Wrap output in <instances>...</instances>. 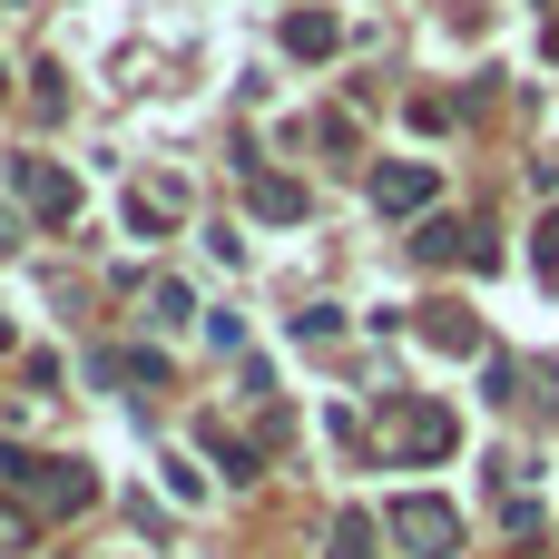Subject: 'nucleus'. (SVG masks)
<instances>
[{
  "label": "nucleus",
  "instance_id": "f257e3e1",
  "mask_svg": "<svg viewBox=\"0 0 559 559\" xmlns=\"http://www.w3.org/2000/svg\"><path fill=\"white\" fill-rule=\"evenodd\" d=\"M0 481L29 491L39 511H88V501H98V472H88L79 452H20V442H0Z\"/></svg>",
  "mask_w": 559,
  "mask_h": 559
},
{
  "label": "nucleus",
  "instance_id": "f03ea898",
  "mask_svg": "<svg viewBox=\"0 0 559 559\" xmlns=\"http://www.w3.org/2000/svg\"><path fill=\"white\" fill-rule=\"evenodd\" d=\"M383 531H393L403 550H423V559L462 550V511H452L442 491H403V501H383Z\"/></svg>",
  "mask_w": 559,
  "mask_h": 559
},
{
  "label": "nucleus",
  "instance_id": "7ed1b4c3",
  "mask_svg": "<svg viewBox=\"0 0 559 559\" xmlns=\"http://www.w3.org/2000/svg\"><path fill=\"white\" fill-rule=\"evenodd\" d=\"M20 206H29L39 226H69V216H79V177H69L59 157H20Z\"/></svg>",
  "mask_w": 559,
  "mask_h": 559
},
{
  "label": "nucleus",
  "instance_id": "20e7f679",
  "mask_svg": "<svg viewBox=\"0 0 559 559\" xmlns=\"http://www.w3.org/2000/svg\"><path fill=\"white\" fill-rule=\"evenodd\" d=\"M452 442H462V423H452L442 403H393V452H403V462H442Z\"/></svg>",
  "mask_w": 559,
  "mask_h": 559
},
{
  "label": "nucleus",
  "instance_id": "39448f33",
  "mask_svg": "<svg viewBox=\"0 0 559 559\" xmlns=\"http://www.w3.org/2000/svg\"><path fill=\"white\" fill-rule=\"evenodd\" d=\"M432 187H442V177H432L423 157H393V167H373V206H383V216H413V206H432Z\"/></svg>",
  "mask_w": 559,
  "mask_h": 559
},
{
  "label": "nucleus",
  "instance_id": "423d86ee",
  "mask_svg": "<svg viewBox=\"0 0 559 559\" xmlns=\"http://www.w3.org/2000/svg\"><path fill=\"white\" fill-rule=\"evenodd\" d=\"M285 49H295V59H334V49H344V20L305 0V10H285Z\"/></svg>",
  "mask_w": 559,
  "mask_h": 559
},
{
  "label": "nucleus",
  "instance_id": "0eeeda50",
  "mask_svg": "<svg viewBox=\"0 0 559 559\" xmlns=\"http://www.w3.org/2000/svg\"><path fill=\"white\" fill-rule=\"evenodd\" d=\"M246 206H255L265 226H295V216H305V187L275 177V167H246Z\"/></svg>",
  "mask_w": 559,
  "mask_h": 559
},
{
  "label": "nucleus",
  "instance_id": "6e6552de",
  "mask_svg": "<svg viewBox=\"0 0 559 559\" xmlns=\"http://www.w3.org/2000/svg\"><path fill=\"white\" fill-rule=\"evenodd\" d=\"M423 344H432V354H481V324H472L462 305H423Z\"/></svg>",
  "mask_w": 559,
  "mask_h": 559
},
{
  "label": "nucleus",
  "instance_id": "1a4fd4ad",
  "mask_svg": "<svg viewBox=\"0 0 559 559\" xmlns=\"http://www.w3.org/2000/svg\"><path fill=\"white\" fill-rule=\"evenodd\" d=\"M128 226H138V236H167V226H177V187H138V197H128Z\"/></svg>",
  "mask_w": 559,
  "mask_h": 559
},
{
  "label": "nucleus",
  "instance_id": "9d476101",
  "mask_svg": "<svg viewBox=\"0 0 559 559\" xmlns=\"http://www.w3.org/2000/svg\"><path fill=\"white\" fill-rule=\"evenodd\" d=\"M206 462H216L226 481H255V452H246V442H236L226 423H206Z\"/></svg>",
  "mask_w": 559,
  "mask_h": 559
},
{
  "label": "nucleus",
  "instance_id": "9b49d317",
  "mask_svg": "<svg viewBox=\"0 0 559 559\" xmlns=\"http://www.w3.org/2000/svg\"><path fill=\"white\" fill-rule=\"evenodd\" d=\"M413 255H423V265H452V255H472V246H462V226H452V216H432V226L413 236Z\"/></svg>",
  "mask_w": 559,
  "mask_h": 559
},
{
  "label": "nucleus",
  "instance_id": "f8f14e48",
  "mask_svg": "<svg viewBox=\"0 0 559 559\" xmlns=\"http://www.w3.org/2000/svg\"><path fill=\"white\" fill-rule=\"evenodd\" d=\"M531 265H540V285H559V206L540 216V236H531Z\"/></svg>",
  "mask_w": 559,
  "mask_h": 559
},
{
  "label": "nucleus",
  "instance_id": "ddd939ff",
  "mask_svg": "<svg viewBox=\"0 0 559 559\" xmlns=\"http://www.w3.org/2000/svg\"><path fill=\"white\" fill-rule=\"evenodd\" d=\"M373 550V521H364V511H344V521H334V559H364Z\"/></svg>",
  "mask_w": 559,
  "mask_h": 559
},
{
  "label": "nucleus",
  "instance_id": "4468645a",
  "mask_svg": "<svg viewBox=\"0 0 559 559\" xmlns=\"http://www.w3.org/2000/svg\"><path fill=\"white\" fill-rule=\"evenodd\" d=\"M147 305H157V324H187V285H167V275H157V285H147Z\"/></svg>",
  "mask_w": 559,
  "mask_h": 559
},
{
  "label": "nucleus",
  "instance_id": "2eb2a0df",
  "mask_svg": "<svg viewBox=\"0 0 559 559\" xmlns=\"http://www.w3.org/2000/svg\"><path fill=\"white\" fill-rule=\"evenodd\" d=\"M10 246H20V216H0V255H10Z\"/></svg>",
  "mask_w": 559,
  "mask_h": 559
},
{
  "label": "nucleus",
  "instance_id": "dca6fc26",
  "mask_svg": "<svg viewBox=\"0 0 559 559\" xmlns=\"http://www.w3.org/2000/svg\"><path fill=\"white\" fill-rule=\"evenodd\" d=\"M540 49H550V59H559V10H550V29H540Z\"/></svg>",
  "mask_w": 559,
  "mask_h": 559
},
{
  "label": "nucleus",
  "instance_id": "f3484780",
  "mask_svg": "<svg viewBox=\"0 0 559 559\" xmlns=\"http://www.w3.org/2000/svg\"><path fill=\"white\" fill-rule=\"evenodd\" d=\"M10 344H20V334H10V314H0V354H10Z\"/></svg>",
  "mask_w": 559,
  "mask_h": 559
}]
</instances>
